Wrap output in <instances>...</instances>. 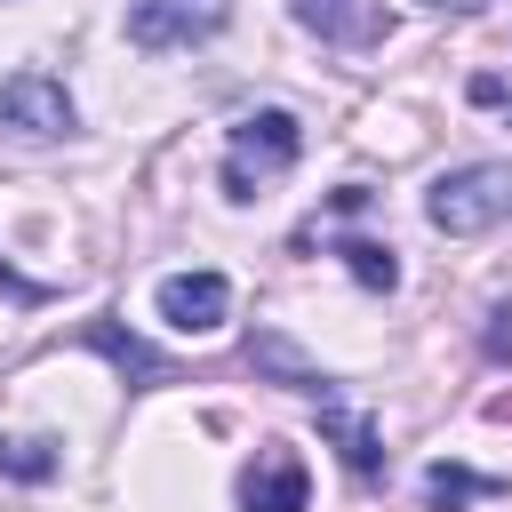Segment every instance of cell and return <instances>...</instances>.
Returning <instances> with one entry per match:
<instances>
[{"instance_id": "obj_4", "label": "cell", "mask_w": 512, "mask_h": 512, "mask_svg": "<svg viewBox=\"0 0 512 512\" xmlns=\"http://www.w3.org/2000/svg\"><path fill=\"white\" fill-rule=\"evenodd\" d=\"M0 136H24V144L72 136V96H64V80H48V72L0 80Z\"/></svg>"}, {"instance_id": "obj_3", "label": "cell", "mask_w": 512, "mask_h": 512, "mask_svg": "<svg viewBox=\"0 0 512 512\" xmlns=\"http://www.w3.org/2000/svg\"><path fill=\"white\" fill-rule=\"evenodd\" d=\"M232 16V0H128V40L168 56V48H192V40H216Z\"/></svg>"}, {"instance_id": "obj_7", "label": "cell", "mask_w": 512, "mask_h": 512, "mask_svg": "<svg viewBox=\"0 0 512 512\" xmlns=\"http://www.w3.org/2000/svg\"><path fill=\"white\" fill-rule=\"evenodd\" d=\"M296 24L328 48H376L384 40V8L376 0H296Z\"/></svg>"}, {"instance_id": "obj_2", "label": "cell", "mask_w": 512, "mask_h": 512, "mask_svg": "<svg viewBox=\"0 0 512 512\" xmlns=\"http://www.w3.org/2000/svg\"><path fill=\"white\" fill-rule=\"evenodd\" d=\"M296 152H304V128H296V112H248V120H232V136H224V192L232 200H256V184L264 176H280V168H296Z\"/></svg>"}, {"instance_id": "obj_1", "label": "cell", "mask_w": 512, "mask_h": 512, "mask_svg": "<svg viewBox=\"0 0 512 512\" xmlns=\"http://www.w3.org/2000/svg\"><path fill=\"white\" fill-rule=\"evenodd\" d=\"M424 216H432V232H448V240H472V232L504 224V216H512V168H504V160H464V168L432 176Z\"/></svg>"}, {"instance_id": "obj_12", "label": "cell", "mask_w": 512, "mask_h": 512, "mask_svg": "<svg viewBox=\"0 0 512 512\" xmlns=\"http://www.w3.org/2000/svg\"><path fill=\"white\" fill-rule=\"evenodd\" d=\"M336 256L352 264V280H360V288H392V280H400V264H392V248H376V240H344Z\"/></svg>"}, {"instance_id": "obj_5", "label": "cell", "mask_w": 512, "mask_h": 512, "mask_svg": "<svg viewBox=\"0 0 512 512\" xmlns=\"http://www.w3.org/2000/svg\"><path fill=\"white\" fill-rule=\"evenodd\" d=\"M152 312H160L176 336H208V328L232 320V280H224V272H168V280L152 288Z\"/></svg>"}, {"instance_id": "obj_14", "label": "cell", "mask_w": 512, "mask_h": 512, "mask_svg": "<svg viewBox=\"0 0 512 512\" xmlns=\"http://www.w3.org/2000/svg\"><path fill=\"white\" fill-rule=\"evenodd\" d=\"M424 8H480V0H424Z\"/></svg>"}, {"instance_id": "obj_9", "label": "cell", "mask_w": 512, "mask_h": 512, "mask_svg": "<svg viewBox=\"0 0 512 512\" xmlns=\"http://www.w3.org/2000/svg\"><path fill=\"white\" fill-rule=\"evenodd\" d=\"M80 344H96V352H104L120 376H136V392H144V384H168V368H160V360H152L136 336H120L112 320H88V328H80Z\"/></svg>"}, {"instance_id": "obj_8", "label": "cell", "mask_w": 512, "mask_h": 512, "mask_svg": "<svg viewBox=\"0 0 512 512\" xmlns=\"http://www.w3.org/2000/svg\"><path fill=\"white\" fill-rule=\"evenodd\" d=\"M248 360H256V368H272V376H280L288 392H304V400H336V376H328V368H312V360H304L288 336H272V328H256V336H248Z\"/></svg>"}, {"instance_id": "obj_6", "label": "cell", "mask_w": 512, "mask_h": 512, "mask_svg": "<svg viewBox=\"0 0 512 512\" xmlns=\"http://www.w3.org/2000/svg\"><path fill=\"white\" fill-rule=\"evenodd\" d=\"M304 504H312V480L288 448H272L240 472V512H304Z\"/></svg>"}, {"instance_id": "obj_11", "label": "cell", "mask_w": 512, "mask_h": 512, "mask_svg": "<svg viewBox=\"0 0 512 512\" xmlns=\"http://www.w3.org/2000/svg\"><path fill=\"white\" fill-rule=\"evenodd\" d=\"M320 432H328V440L344 448V464H352V472H376V464H384V448H376L368 416H352L344 400H320Z\"/></svg>"}, {"instance_id": "obj_13", "label": "cell", "mask_w": 512, "mask_h": 512, "mask_svg": "<svg viewBox=\"0 0 512 512\" xmlns=\"http://www.w3.org/2000/svg\"><path fill=\"white\" fill-rule=\"evenodd\" d=\"M0 472L8 480H48L56 472V440H0Z\"/></svg>"}, {"instance_id": "obj_10", "label": "cell", "mask_w": 512, "mask_h": 512, "mask_svg": "<svg viewBox=\"0 0 512 512\" xmlns=\"http://www.w3.org/2000/svg\"><path fill=\"white\" fill-rule=\"evenodd\" d=\"M480 496H504V480H480L472 464H424V504L432 512H464Z\"/></svg>"}]
</instances>
